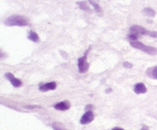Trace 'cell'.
I'll use <instances>...</instances> for the list:
<instances>
[{"mask_svg": "<svg viewBox=\"0 0 157 130\" xmlns=\"http://www.w3.org/2000/svg\"><path fill=\"white\" fill-rule=\"evenodd\" d=\"M4 23L8 27H24L29 24V20L23 16L13 15L8 17Z\"/></svg>", "mask_w": 157, "mask_h": 130, "instance_id": "obj_1", "label": "cell"}, {"mask_svg": "<svg viewBox=\"0 0 157 130\" xmlns=\"http://www.w3.org/2000/svg\"><path fill=\"white\" fill-rule=\"evenodd\" d=\"M130 44L134 48L142 50V51L148 53L149 55H155V54H157V48H155V47L146 46L142 43H141V42L138 41H132L131 42Z\"/></svg>", "mask_w": 157, "mask_h": 130, "instance_id": "obj_2", "label": "cell"}, {"mask_svg": "<svg viewBox=\"0 0 157 130\" xmlns=\"http://www.w3.org/2000/svg\"><path fill=\"white\" fill-rule=\"evenodd\" d=\"M91 47L88 49V50H86L84 54L83 57H80V58H78V71L79 73H85L89 69V63L86 62V57H87V53L88 52L90 51Z\"/></svg>", "mask_w": 157, "mask_h": 130, "instance_id": "obj_3", "label": "cell"}, {"mask_svg": "<svg viewBox=\"0 0 157 130\" xmlns=\"http://www.w3.org/2000/svg\"><path fill=\"white\" fill-rule=\"evenodd\" d=\"M94 119V114L91 110H89L85 112L83 115L81 117L80 123L82 125H86L88 123H90Z\"/></svg>", "mask_w": 157, "mask_h": 130, "instance_id": "obj_4", "label": "cell"}, {"mask_svg": "<svg viewBox=\"0 0 157 130\" xmlns=\"http://www.w3.org/2000/svg\"><path fill=\"white\" fill-rule=\"evenodd\" d=\"M130 31L132 34H136L138 35H148L149 30L139 25H134L130 27Z\"/></svg>", "mask_w": 157, "mask_h": 130, "instance_id": "obj_5", "label": "cell"}, {"mask_svg": "<svg viewBox=\"0 0 157 130\" xmlns=\"http://www.w3.org/2000/svg\"><path fill=\"white\" fill-rule=\"evenodd\" d=\"M5 77L11 82L15 88H19L22 85V81L18 78H16L13 76V74L11 73H6L5 75Z\"/></svg>", "mask_w": 157, "mask_h": 130, "instance_id": "obj_6", "label": "cell"}, {"mask_svg": "<svg viewBox=\"0 0 157 130\" xmlns=\"http://www.w3.org/2000/svg\"><path fill=\"white\" fill-rule=\"evenodd\" d=\"M71 107V104L69 101H63V102H61L59 103L56 104V105H54V108L55 109L59 111H66L69 110Z\"/></svg>", "mask_w": 157, "mask_h": 130, "instance_id": "obj_7", "label": "cell"}, {"mask_svg": "<svg viewBox=\"0 0 157 130\" xmlns=\"http://www.w3.org/2000/svg\"><path fill=\"white\" fill-rule=\"evenodd\" d=\"M56 87H57V85L55 82H49V83H46L44 85H41L40 86L39 89L41 92H47V91H50V90H55L56 88Z\"/></svg>", "mask_w": 157, "mask_h": 130, "instance_id": "obj_8", "label": "cell"}, {"mask_svg": "<svg viewBox=\"0 0 157 130\" xmlns=\"http://www.w3.org/2000/svg\"><path fill=\"white\" fill-rule=\"evenodd\" d=\"M134 91L136 94H145L147 92V88L143 83H138L134 87Z\"/></svg>", "mask_w": 157, "mask_h": 130, "instance_id": "obj_9", "label": "cell"}, {"mask_svg": "<svg viewBox=\"0 0 157 130\" xmlns=\"http://www.w3.org/2000/svg\"><path fill=\"white\" fill-rule=\"evenodd\" d=\"M146 74H147L149 77L157 80V66L153 67H150V68L148 69V70H146Z\"/></svg>", "mask_w": 157, "mask_h": 130, "instance_id": "obj_10", "label": "cell"}, {"mask_svg": "<svg viewBox=\"0 0 157 130\" xmlns=\"http://www.w3.org/2000/svg\"><path fill=\"white\" fill-rule=\"evenodd\" d=\"M27 38L31 41L34 42V43H37L39 41V36L33 31H30L28 36H27Z\"/></svg>", "mask_w": 157, "mask_h": 130, "instance_id": "obj_11", "label": "cell"}, {"mask_svg": "<svg viewBox=\"0 0 157 130\" xmlns=\"http://www.w3.org/2000/svg\"><path fill=\"white\" fill-rule=\"evenodd\" d=\"M142 13L149 17H154L155 15V12L151 8H145L142 10Z\"/></svg>", "mask_w": 157, "mask_h": 130, "instance_id": "obj_12", "label": "cell"}, {"mask_svg": "<svg viewBox=\"0 0 157 130\" xmlns=\"http://www.w3.org/2000/svg\"><path fill=\"white\" fill-rule=\"evenodd\" d=\"M88 1H89V2H90V3L91 5H92L94 7L95 10H96V11H97V13H98L99 14L102 13L103 10H102V9H101V7L100 6V5H99V4L96 3V2H94L93 0H88Z\"/></svg>", "mask_w": 157, "mask_h": 130, "instance_id": "obj_13", "label": "cell"}, {"mask_svg": "<svg viewBox=\"0 0 157 130\" xmlns=\"http://www.w3.org/2000/svg\"><path fill=\"white\" fill-rule=\"evenodd\" d=\"M77 4L79 5V8H80L81 9L86 10V11H90V8L87 7V4L86 2H77Z\"/></svg>", "mask_w": 157, "mask_h": 130, "instance_id": "obj_14", "label": "cell"}, {"mask_svg": "<svg viewBox=\"0 0 157 130\" xmlns=\"http://www.w3.org/2000/svg\"><path fill=\"white\" fill-rule=\"evenodd\" d=\"M128 39H130V40H134V41H136V40L139 39V35L136 34H131L130 35L128 36Z\"/></svg>", "mask_w": 157, "mask_h": 130, "instance_id": "obj_15", "label": "cell"}, {"mask_svg": "<svg viewBox=\"0 0 157 130\" xmlns=\"http://www.w3.org/2000/svg\"><path fill=\"white\" fill-rule=\"evenodd\" d=\"M147 36H149L152 38H157V31H149V30Z\"/></svg>", "mask_w": 157, "mask_h": 130, "instance_id": "obj_16", "label": "cell"}, {"mask_svg": "<svg viewBox=\"0 0 157 130\" xmlns=\"http://www.w3.org/2000/svg\"><path fill=\"white\" fill-rule=\"evenodd\" d=\"M124 67H125V68H131V67H132V64L129 63V62H124Z\"/></svg>", "mask_w": 157, "mask_h": 130, "instance_id": "obj_17", "label": "cell"}, {"mask_svg": "<svg viewBox=\"0 0 157 130\" xmlns=\"http://www.w3.org/2000/svg\"><path fill=\"white\" fill-rule=\"evenodd\" d=\"M52 128H54V130H65V129H63V128H60V127H59L58 125H56V123H54L53 125H52Z\"/></svg>", "mask_w": 157, "mask_h": 130, "instance_id": "obj_18", "label": "cell"}, {"mask_svg": "<svg viewBox=\"0 0 157 130\" xmlns=\"http://www.w3.org/2000/svg\"><path fill=\"white\" fill-rule=\"evenodd\" d=\"M110 130H124V129L122 128H119V127H115V128H112V129H110Z\"/></svg>", "mask_w": 157, "mask_h": 130, "instance_id": "obj_19", "label": "cell"}, {"mask_svg": "<svg viewBox=\"0 0 157 130\" xmlns=\"http://www.w3.org/2000/svg\"><path fill=\"white\" fill-rule=\"evenodd\" d=\"M141 130H149V127L145 126V125H143V126H142V128Z\"/></svg>", "mask_w": 157, "mask_h": 130, "instance_id": "obj_20", "label": "cell"}]
</instances>
